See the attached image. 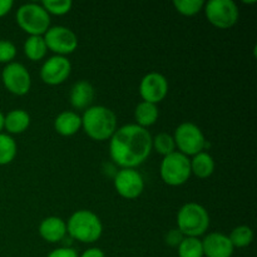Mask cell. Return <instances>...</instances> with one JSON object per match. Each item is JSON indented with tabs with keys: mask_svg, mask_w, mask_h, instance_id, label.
Instances as JSON below:
<instances>
[{
	"mask_svg": "<svg viewBox=\"0 0 257 257\" xmlns=\"http://www.w3.org/2000/svg\"><path fill=\"white\" fill-rule=\"evenodd\" d=\"M18 25L29 35H43L50 28V15L42 4L27 3L18 8L15 15Z\"/></svg>",
	"mask_w": 257,
	"mask_h": 257,
	"instance_id": "cell-5",
	"label": "cell"
},
{
	"mask_svg": "<svg viewBox=\"0 0 257 257\" xmlns=\"http://www.w3.org/2000/svg\"><path fill=\"white\" fill-rule=\"evenodd\" d=\"M17 142L8 133H0V166L9 165L17 156Z\"/></svg>",
	"mask_w": 257,
	"mask_h": 257,
	"instance_id": "cell-22",
	"label": "cell"
},
{
	"mask_svg": "<svg viewBox=\"0 0 257 257\" xmlns=\"http://www.w3.org/2000/svg\"><path fill=\"white\" fill-rule=\"evenodd\" d=\"M183 238H185V236H183V233L178 228H172V230H170L167 232L165 240L166 243L168 246H171V247H178V245L182 242Z\"/></svg>",
	"mask_w": 257,
	"mask_h": 257,
	"instance_id": "cell-29",
	"label": "cell"
},
{
	"mask_svg": "<svg viewBox=\"0 0 257 257\" xmlns=\"http://www.w3.org/2000/svg\"><path fill=\"white\" fill-rule=\"evenodd\" d=\"M228 238H230L231 243H232V246L235 248L247 247L253 241V231L252 228L246 225L237 226V227H235L231 231Z\"/></svg>",
	"mask_w": 257,
	"mask_h": 257,
	"instance_id": "cell-23",
	"label": "cell"
},
{
	"mask_svg": "<svg viewBox=\"0 0 257 257\" xmlns=\"http://www.w3.org/2000/svg\"><path fill=\"white\" fill-rule=\"evenodd\" d=\"M14 2L13 0H0V18L5 17L12 10Z\"/></svg>",
	"mask_w": 257,
	"mask_h": 257,
	"instance_id": "cell-31",
	"label": "cell"
},
{
	"mask_svg": "<svg viewBox=\"0 0 257 257\" xmlns=\"http://www.w3.org/2000/svg\"><path fill=\"white\" fill-rule=\"evenodd\" d=\"M48 48L44 38L40 35H29L24 43V54L33 62L42 60L47 55Z\"/></svg>",
	"mask_w": 257,
	"mask_h": 257,
	"instance_id": "cell-21",
	"label": "cell"
},
{
	"mask_svg": "<svg viewBox=\"0 0 257 257\" xmlns=\"http://www.w3.org/2000/svg\"><path fill=\"white\" fill-rule=\"evenodd\" d=\"M191 161V173L195 175L198 178H208L215 171V160H213L212 156L210 153L202 152L197 153V155L193 156Z\"/></svg>",
	"mask_w": 257,
	"mask_h": 257,
	"instance_id": "cell-19",
	"label": "cell"
},
{
	"mask_svg": "<svg viewBox=\"0 0 257 257\" xmlns=\"http://www.w3.org/2000/svg\"><path fill=\"white\" fill-rule=\"evenodd\" d=\"M3 130H4V114L0 110V133H2Z\"/></svg>",
	"mask_w": 257,
	"mask_h": 257,
	"instance_id": "cell-33",
	"label": "cell"
},
{
	"mask_svg": "<svg viewBox=\"0 0 257 257\" xmlns=\"http://www.w3.org/2000/svg\"><path fill=\"white\" fill-rule=\"evenodd\" d=\"M158 115H160V112H158L157 104H153L150 102H143L142 100L141 103H138L135 109L136 124L146 128V130H147V127L153 125L157 122Z\"/></svg>",
	"mask_w": 257,
	"mask_h": 257,
	"instance_id": "cell-20",
	"label": "cell"
},
{
	"mask_svg": "<svg viewBox=\"0 0 257 257\" xmlns=\"http://www.w3.org/2000/svg\"><path fill=\"white\" fill-rule=\"evenodd\" d=\"M82 128L92 140H110L117 131V115L104 105H90L82 115Z\"/></svg>",
	"mask_w": 257,
	"mask_h": 257,
	"instance_id": "cell-2",
	"label": "cell"
},
{
	"mask_svg": "<svg viewBox=\"0 0 257 257\" xmlns=\"http://www.w3.org/2000/svg\"><path fill=\"white\" fill-rule=\"evenodd\" d=\"M47 257H79V255L72 247H58L50 251Z\"/></svg>",
	"mask_w": 257,
	"mask_h": 257,
	"instance_id": "cell-30",
	"label": "cell"
},
{
	"mask_svg": "<svg viewBox=\"0 0 257 257\" xmlns=\"http://www.w3.org/2000/svg\"><path fill=\"white\" fill-rule=\"evenodd\" d=\"M178 257H203L202 241L198 237H185L177 247Z\"/></svg>",
	"mask_w": 257,
	"mask_h": 257,
	"instance_id": "cell-24",
	"label": "cell"
},
{
	"mask_svg": "<svg viewBox=\"0 0 257 257\" xmlns=\"http://www.w3.org/2000/svg\"><path fill=\"white\" fill-rule=\"evenodd\" d=\"M152 148H155L163 157L171 155L176 151V143L175 140H173V136L168 135L166 132L158 133L156 137L152 138Z\"/></svg>",
	"mask_w": 257,
	"mask_h": 257,
	"instance_id": "cell-25",
	"label": "cell"
},
{
	"mask_svg": "<svg viewBox=\"0 0 257 257\" xmlns=\"http://www.w3.org/2000/svg\"><path fill=\"white\" fill-rule=\"evenodd\" d=\"M42 7L49 15H64L70 12L73 3L72 0H43Z\"/></svg>",
	"mask_w": 257,
	"mask_h": 257,
	"instance_id": "cell-27",
	"label": "cell"
},
{
	"mask_svg": "<svg viewBox=\"0 0 257 257\" xmlns=\"http://www.w3.org/2000/svg\"><path fill=\"white\" fill-rule=\"evenodd\" d=\"M79 257H105V255L99 247H90L85 250Z\"/></svg>",
	"mask_w": 257,
	"mask_h": 257,
	"instance_id": "cell-32",
	"label": "cell"
},
{
	"mask_svg": "<svg viewBox=\"0 0 257 257\" xmlns=\"http://www.w3.org/2000/svg\"><path fill=\"white\" fill-rule=\"evenodd\" d=\"M206 18L213 27L228 29L237 23L240 12L233 0H210L205 3Z\"/></svg>",
	"mask_w": 257,
	"mask_h": 257,
	"instance_id": "cell-8",
	"label": "cell"
},
{
	"mask_svg": "<svg viewBox=\"0 0 257 257\" xmlns=\"http://www.w3.org/2000/svg\"><path fill=\"white\" fill-rule=\"evenodd\" d=\"M168 93V80L163 74L157 72L147 73L141 79L140 94L143 102L153 104L162 102Z\"/></svg>",
	"mask_w": 257,
	"mask_h": 257,
	"instance_id": "cell-12",
	"label": "cell"
},
{
	"mask_svg": "<svg viewBox=\"0 0 257 257\" xmlns=\"http://www.w3.org/2000/svg\"><path fill=\"white\" fill-rule=\"evenodd\" d=\"M82 128V117L74 110H64L54 119V130L64 137L75 135Z\"/></svg>",
	"mask_w": 257,
	"mask_h": 257,
	"instance_id": "cell-17",
	"label": "cell"
},
{
	"mask_svg": "<svg viewBox=\"0 0 257 257\" xmlns=\"http://www.w3.org/2000/svg\"><path fill=\"white\" fill-rule=\"evenodd\" d=\"M94 99V88L88 80H78L70 88L69 100L74 109H88Z\"/></svg>",
	"mask_w": 257,
	"mask_h": 257,
	"instance_id": "cell-16",
	"label": "cell"
},
{
	"mask_svg": "<svg viewBox=\"0 0 257 257\" xmlns=\"http://www.w3.org/2000/svg\"><path fill=\"white\" fill-rule=\"evenodd\" d=\"M173 7L180 14L185 17H193L203 9L205 2L203 0H173Z\"/></svg>",
	"mask_w": 257,
	"mask_h": 257,
	"instance_id": "cell-26",
	"label": "cell"
},
{
	"mask_svg": "<svg viewBox=\"0 0 257 257\" xmlns=\"http://www.w3.org/2000/svg\"><path fill=\"white\" fill-rule=\"evenodd\" d=\"M43 38H44L48 49L55 53V55L65 57L68 54H72L78 47L77 34L72 29L63 25L50 27L43 35Z\"/></svg>",
	"mask_w": 257,
	"mask_h": 257,
	"instance_id": "cell-9",
	"label": "cell"
},
{
	"mask_svg": "<svg viewBox=\"0 0 257 257\" xmlns=\"http://www.w3.org/2000/svg\"><path fill=\"white\" fill-rule=\"evenodd\" d=\"M39 235L47 242H60L67 236V222L57 216L45 217L39 225Z\"/></svg>",
	"mask_w": 257,
	"mask_h": 257,
	"instance_id": "cell-15",
	"label": "cell"
},
{
	"mask_svg": "<svg viewBox=\"0 0 257 257\" xmlns=\"http://www.w3.org/2000/svg\"><path fill=\"white\" fill-rule=\"evenodd\" d=\"M70 72L72 64L67 57L53 55L40 68V78L45 84L59 85L68 79Z\"/></svg>",
	"mask_w": 257,
	"mask_h": 257,
	"instance_id": "cell-13",
	"label": "cell"
},
{
	"mask_svg": "<svg viewBox=\"0 0 257 257\" xmlns=\"http://www.w3.org/2000/svg\"><path fill=\"white\" fill-rule=\"evenodd\" d=\"M103 225L93 211H75L67 221V233L83 243H93L102 236Z\"/></svg>",
	"mask_w": 257,
	"mask_h": 257,
	"instance_id": "cell-3",
	"label": "cell"
},
{
	"mask_svg": "<svg viewBox=\"0 0 257 257\" xmlns=\"http://www.w3.org/2000/svg\"><path fill=\"white\" fill-rule=\"evenodd\" d=\"M178 152L185 156H195L202 152L207 146L205 135L197 124L192 122H183L176 128L173 135Z\"/></svg>",
	"mask_w": 257,
	"mask_h": 257,
	"instance_id": "cell-7",
	"label": "cell"
},
{
	"mask_svg": "<svg viewBox=\"0 0 257 257\" xmlns=\"http://www.w3.org/2000/svg\"><path fill=\"white\" fill-rule=\"evenodd\" d=\"M17 57V47L10 40H0V63L9 64Z\"/></svg>",
	"mask_w": 257,
	"mask_h": 257,
	"instance_id": "cell-28",
	"label": "cell"
},
{
	"mask_svg": "<svg viewBox=\"0 0 257 257\" xmlns=\"http://www.w3.org/2000/svg\"><path fill=\"white\" fill-rule=\"evenodd\" d=\"M30 115L24 109H13L4 115V128L8 135H20L29 128Z\"/></svg>",
	"mask_w": 257,
	"mask_h": 257,
	"instance_id": "cell-18",
	"label": "cell"
},
{
	"mask_svg": "<svg viewBox=\"0 0 257 257\" xmlns=\"http://www.w3.org/2000/svg\"><path fill=\"white\" fill-rule=\"evenodd\" d=\"M114 188L120 197L135 200L145 190V180L136 168H120L114 175Z\"/></svg>",
	"mask_w": 257,
	"mask_h": 257,
	"instance_id": "cell-11",
	"label": "cell"
},
{
	"mask_svg": "<svg viewBox=\"0 0 257 257\" xmlns=\"http://www.w3.org/2000/svg\"><path fill=\"white\" fill-rule=\"evenodd\" d=\"M210 227V215L202 205L187 202L177 212V228L185 237L202 236Z\"/></svg>",
	"mask_w": 257,
	"mask_h": 257,
	"instance_id": "cell-4",
	"label": "cell"
},
{
	"mask_svg": "<svg viewBox=\"0 0 257 257\" xmlns=\"http://www.w3.org/2000/svg\"><path fill=\"white\" fill-rule=\"evenodd\" d=\"M202 241L203 256L206 257H231L235 247L228 236L221 232H211Z\"/></svg>",
	"mask_w": 257,
	"mask_h": 257,
	"instance_id": "cell-14",
	"label": "cell"
},
{
	"mask_svg": "<svg viewBox=\"0 0 257 257\" xmlns=\"http://www.w3.org/2000/svg\"><path fill=\"white\" fill-rule=\"evenodd\" d=\"M152 152V136L146 128L125 124L117 128L109 140V156L120 168H136Z\"/></svg>",
	"mask_w": 257,
	"mask_h": 257,
	"instance_id": "cell-1",
	"label": "cell"
},
{
	"mask_svg": "<svg viewBox=\"0 0 257 257\" xmlns=\"http://www.w3.org/2000/svg\"><path fill=\"white\" fill-rule=\"evenodd\" d=\"M161 178L168 186H182L191 177V161L187 156L175 151L171 155L165 156L160 167Z\"/></svg>",
	"mask_w": 257,
	"mask_h": 257,
	"instance_id": "cell-6",
	"label": "cell"
},
{
	"mask_svg": "<svg viewBox=\"0 0 257 257\" xmlns=\"http://www.w3.org/2000/svg\"><path fill=\"white\" fill-rule=\"evenodd\" d=\"M2 80L7 90L15 95H25L32 87L30 73L22 63L12 62L4 67Z\"/></svg>",
	"mask_w": 257,
	"mask_h": 257,
	"instance_id": "cell-10",
	"label": "cell"
}]
</instances>
